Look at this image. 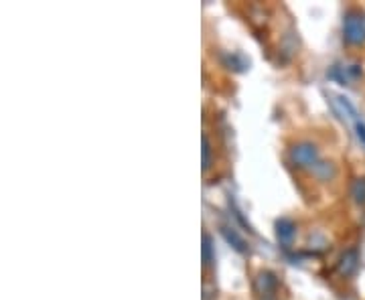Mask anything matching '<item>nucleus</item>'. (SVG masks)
I'll return each mask as SVG.
<instances>
[{"label":"nucleus","instance_id":"nucleus-10","mask_svg":"<svg viewBox=\"0 0 365 300\" xmlns=\"http://www.w3.org/2000/svg\"><path fill=\"white\" fill-rule=\"evenodd\" d=\"M203 171H207L211 167V142L207 138V134H203Z\"/></svg>","mask_w":365,"mask_h":300},{"label":"nucleus","instance_id":"nucleus-5","mask_svg":"<svg viewBox=\"0 0 365 300\" xmlns=\"http://www.w3.org/2000/svg\"><path fill=\"white\" fill-rule=\"evenodd\" d=\"M357 266H359V256H357V252H355V250H349V252L343 254L341 264H339V270H341V274L351 276V274H355Z\"/></svg>","mask_w":365,"mask_h":300},{"label":"nucleus","instance_id":"nucleus-9","mask_svg":"<svg viewBox=\"0 0 365 300\" xmlns=\"http://www.w3.org/2000/svg\"><path fill=\"white\" fill-rule=\"evenodd\" d=\"M351 197H353L357 203H365V179L353 181V185H351Z\"/></svg>","mask_w":365,"mask_h":300},{"label":"nucleus","instance_id":"nucleus-7","mask_svg":"<svg viewBox=\"0 0 365 300\" xmlns=\"http://www.w3.org/2000/svg\"><path fill=\"white\" fill-rule=\"evenodd\" d=\"M313 175L317 177V179H321V181H328V179H333L335 177V164L333 162H317V167L313 169Z\"/></svg>","mask_w":365,"mask_h":300},{"label":"nucleus","instance_id":"nucleus-4","mask_svg":"<svg viewBox=\"0 0 365 300\" xmlns=\"http://www.w3.org/2000/svg\"><path fill=\"white\" fill-rule=\"evenodd\" d=\"M294 235H296V225H294V222H291V219L276 222V237H278L280 244L289 246L292 239H294Z\"/></svg>","mask_w":365,"mask_h":300},{"label":"nucleus","instance_id":"nucleus-3","mask_svg":"<svg viewBox=\"0 0 365 300\" xmlns=\"http://www.w3.org/2000/svg\"><path fill=\"white\" fill-rule=\"evenodd\" d=\"M255 286H258V292L262 297H268L272 299L276 288H278V278L272 274V272H260L258 274V280H255Z\"/></svg>","mask_w":365,"mask_h":300},{"label":"nucleus","instance_id":"nucleus-8","mask_svg":"<svg viewBox=\"0 0 365 300\" xmlns=\"http://www.w3.org/2000/svg\"><path fill=\"white\" fill-rule=\"evenodd\" d=\"M216 260V248H213V239L211 235L203 233V264L205 266H211Z\"/></svg>","mask_w":365,"mask_h":300},{"label":"nucleus","instance_id":"nucleus-2","mask_svg":"<svg viewBox=\"0 0 365 300\" xmlns=\"http://www.w3.org/2000/svg\"><path fill=\"white\" fill-rule=\"evenodd\" d=\"M291 160L294 167L298 169H315L317 162H319V149L317 144L309 142V140H302L298 144H294L291 149Z\"/></svg>","mask_w":365,"mask_h":300},{"label":"nucleus","instance_id":"nucleus-6","mask_svg":"<svg viewBox=\"0 0 365 300\" xmlns=\"http://www.w3.org/2000/svg\"><path fill=\"white\" fill-rule=\"evenodd\" d=\"M221 233L225 235V239H227V242H229V244H231V246H233L238 252H242V254H244V252H248V248H246V242H244V239H242V237L236 233V229H229V227H221Z\"/></svg>","mask_w":365,"mask_h":300},{"label":"nucleus","instance_id":"nucleus-1","mask_svg":"<svg viewBox=\"0 0 365 300\" xmlns=\"http://www.w3.org/2000/svg\"><path fill=\"white\" fill-rule=\"evenodd\" d=\"M343 39L349 45L365 43V12L359 8H349L343 19Z\"/></svg>","mask_w":365,"mask_h":300}]
</instances>
